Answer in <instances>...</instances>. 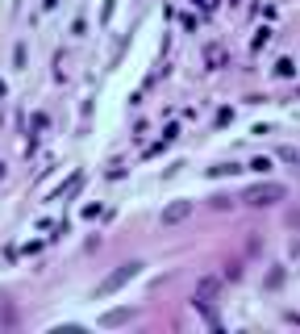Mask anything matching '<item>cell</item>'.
<instances>
[{
	"mask_svg": "<svg viewBox=\"0 0 300 334\" xmlns=\"http://www.w3.org/2000/svg\"><path fill=\"white\" fill-rule=\"evenodd\" d=\"M246 205H254V209H263V205H275V200H284V188L279 184H254V188H246Z\"/></svg>",
	"mask_w": 300,
	"mask_h": 334,
	"instance_id": "1",
	"label": "cell"
},
{
	"mask_svg": "<svg viewBox=\"0 0 300 334\" xmlns=\"http://www.w3.org/2000/svg\"><path fill=\"white\" fill-rule=\"evenodd\" d=\"M138 271H142V263H138V259H134V263H125V267H117V271H113V276L104 280L100 288H96V297H109V293H117V288H125L129 280L138 276Z\"/></svg>",
	"mask_w": 300,
	"mask_h": 334,
	"instance_id": "2",
	"label": "cell"
},
{
	"mask_svg": "<svg viewBox=\"0 0 300 334\" xmlns=\"http://www.w3.org/2000/svg\"><path fill=\"white\" fill-rule=\"evenodd\" d=\"M188 213H192V200H171V205L163 209V222H167V226H175V222H183Z\"/></svg>",
	"mask_w": 300,
	"mask_h": 334,
	"instance_id": "3",
	"label": "cell"
},
{
	"mask_svg": "<svg viewBox=\"0 0 300 334\" xmlns=\"http://www.w3.org/2000/svg\"><path fill=\"white\" fill-rule=\"evenodd\" d=\"M134 318H138V309H109V313L100 318V326L113 330V326H125V322H134Z\"/></svg>",
	"mask_w": 300,
	"mask_h": 334,
	"instance_id": "4",
	"label": "cell"
},
{
	"mask_svg": "<svg viewBox=\"0 0 300 334\" xmlns=\"http://www.w3.org/2000/svg\"><path fill=\"white\" fill-rule=\"evenodd\" d=\"M205 59H209L213 67H221V63H225V50H221V46H209V55H205Z\"/></svg>",
	"mask_w": 300,
	"mask_h": 334,
	"instance_id": "5",
	"label": "cell"
},
{
	"mask_svg": "<svg viewBox=\"0 0 300 334\" xmlns=\"http://www.w3.org/2000/svg\"><path fill=\"white\" fill-rule=\"evenodd\" d=\"M0 96H4V84H0Z\"/></svg>",
	"mask_w": 300,
	"mask_h": 334,
	"instance_id": "6",
	"label": "cell"
}]
</instances>
